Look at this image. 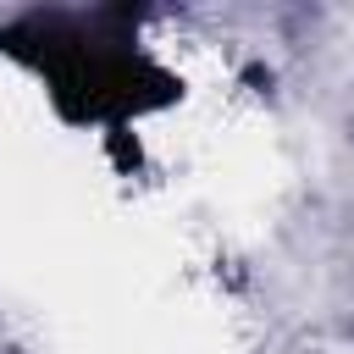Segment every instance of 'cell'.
Instances as JSON below:
<instances>
[{
  "label": "cell",
  "mask_w": 354,
  "mask_h": 354,
  "mask_svg": "<svg viewBox=\"0 0 354 354\" xmlns=\"http://www.w3.org/2000/svg\"><path fill=\"white\" fill-rule=\"evenodd\" d=\"M100 28H105L100 17L88 28L66 22V17H33L22 28H6L0 50L33 61L50 83L55 105L72 122H127V116L171 105L177 77L160 72L155 61H144L127 39H111Z\"/></svg>",
  "instance_id": "1"
}]
</instances>
